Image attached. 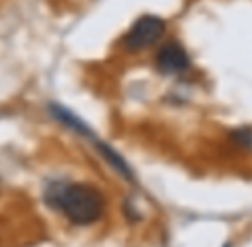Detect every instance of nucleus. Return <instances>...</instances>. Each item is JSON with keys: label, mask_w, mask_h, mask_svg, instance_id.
Masks as SVG:
<instances>
[{"label": "nucleus", "mask_w": 252, "mask_h": 247, "mask_svg": "<svg viewBox=\"0 0 252 247\" xmlns=\"http://www.w3.org/2000/svg\"><path fill=\"white\" fill-rule=\"evenodd\" d=\"M45 202L69 223L76 226H90L105 214L107 201L100 188L83 181L54 183L47 188Z\"/></svg>", "instance_id": "nucleus-1"}, {"label": "nucleus", "mask_w": 252, "mask_h": 247, "mask_svg": "<svg viewBox=\"0 0 252 247\" xmlns=\"http://www.w3.org/2000/svg\"><path fill=\"white\" fill-rule=\"evenodd\" d=\"M164 30L166 23L161 18L145 14L131 25V28L125 35L123 45L128 52H140L158 43L164 35Z\"/></svg>", "instance_id": "nucleus-2"}, {"label": "nucleus", "mask_w": 252, "mask_h": 247, "mask_svg": "<svg viewBox=\"0 0 252 247\" xmlns=\"http://www.w3.org/2000/svg\"><path fill=\"white\" fill-rule=\"evenodd\" d=\"M156 68L159 73L166 76H175V74L185 73L190 68V57L187 54L185 47L178 42H168L159 49L156 56Z\"/></svg>", "instance_id": "nucleus-3"}, {"label": "nucleus", "mask_w": 252, "mask_h": 247, "mask_svg": "<svg viewBox=\"0 0 252 247\" xmlns=\"http://www.w3.org/2000/svg\"><path fill=\"white\" fill-rule=\"evenodd\" d=\"M231 142L245 150H252V128H238L230 135Z\"/></svg>", "instance_id": "nucleus-4"}, {"label": "nucleus", "mask_w": 252, "mask_h": 247, "mask_svg": "<svg viewBox=\"0 0 252 247\" xmlns=\"http://www.w3.org/2000/svg\"><path fill=\"white\" fill-rule=\"evenodd\" d=\"M224 247H231V246H230V244H226V246H224Z\"/></svg>", "instance_id": "nucleus-5"}]
</instances>
